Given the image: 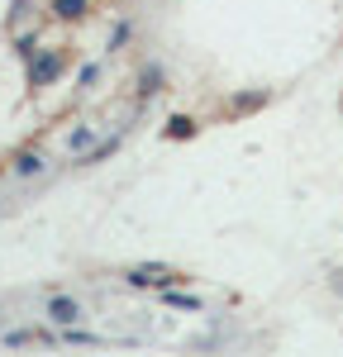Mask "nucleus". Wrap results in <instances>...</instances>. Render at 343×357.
<instances>
[{
  "label": "nucleus",
  "mask_w": 343,
  "mask_h": 357,
  "mask_svg": "<svg viewBox=\"0 0 343 357\" xmlns=\"http://www.w3.org/2000/svg\"><path fill=\"white\" fill-rule=\"evenodd\" d=\"M72 62H77V53H72L67 43H43V48L24 62V91L29 96H43V91L62 86V77L72 72Z\"/></svg>",
  "instance_id": "nucleus-1"
},
{
  "label": "nucleus",
  "mask_w": 343,
  "mask_h": 357,
  "mask_svg": "<svg viewBox=\"0 0 343 357\" xmlns=\"http://www.w3.org/2000/svg\"><path fill=\"white\" fill-rule=\"evenodd\" d=\"M124 286H134V291H172V286H186L191 272H181V267H167V262H134V267H124L119 272Z\"/></svg>",
  "instance_id": "nucleus-2"
},
{
  "label": "nucleus",
  "mask_w": 343,
  "mask_h": 357,
  "mask_svg": "<svg viewBox=\"0 0 343 357\" xmlns=\"http://www.w3.org/2000/svg\"><path fill=\"white\" fill-rule=\"evenodd\" d=\"M162 91H167V67L162 62H143L134 72V110H148Z\"/></svg>",
  "instance_id": "nucleus-3"
},
{
  "label": "nucleus",
  "mask_w": 343,
  "mask_h": 357,
  "mask_svg": "<svg viewBox=\"0 0 343 357\" xmlns=\"http://www.w3.org/2000/svg\"><path fill=\"white\" fill-rule=\"evenodd\" d=\"M267 105H272V91L267 86H243V91H234L224 105H220V114L224 119H248V114L267 110Z\"/></svg>",
  "instance_id": "nucleus-4"
},
{
  "label": "nucleus",
  "mask_w": 343,
  "mask_h": 357,
  "mask_svg": "<svg viewBox=\"0 0 343 357\" xmlns=\"http://www.w3.org/2000/svg\"><path fill=\"white\" fill-rule=\"evenodd\" d=\"M91 10H96V0H48V20L62 29H77L91 20Z\"/></svg>",
  "instance_id": "nucleus-5"
},
{
  "label": "nucleus",
  "mask_w": 343,
  "mask_h": 357,
  "mask_svg": "<svg viewBox=\"0 0 343 357\" xmlns=\"http://www.w3.org/2000/svg\"><path fill=\"white\" fill-rule=\"evenodd\" d=\"M43 314H48V324H57V329H72V324H82L86 305L77 301V296H48Z\"/></svg>",
  "instance_id": "nucleus-6"
},
{
  "label": "nucleus",
  "mask_w": 343,
  "mask_h": 357,
  "mask_svg": "<svg viewBox=\"0 0 343 357\" xmlns=\"http://www.w3.org/2000/svg\"><path fill=\"white\" fill-rule=\"evenodd\" d=\"M43 172H48V153H38V148H20V153L10 158V176H20V181L43 176Z\"/></svg>",
  "instance_id": "nucleus-7"
},
{
  "label": "nucleus",
  "mask_w": 343,
  "mask_h": 357,
  "mask_svg": "<svg viewBox=\"0 0 343 357\" xmlns=\"http://www.w3.org/2000/svg\"><path fill=\"white\" fill-rule=\"evenodd\" d=\"M100 143V129L96 124H77V129H67V138H62V148H67V158H82V153H91Z\"/></svg>",
  "instance_id": "nucleus-8"
},
{
  "label": "nucleus",
  "mask_w": 343,
  "mask_h": 357,
  "mask_svg": "<svg viewBox=\"0 0 343 357\" xmlns=\"http://www.w3.org/2000/svg\"><path fill=\"white\" fill-rule=\"evenodd\" d=\"M158 301L167 305V310H181V314H205V301L191 296L186 286H172V291H158Z\"/></svg>",
  "instance_id": "nucleus-9"
},
{
  "label": "nucleus",
  "mask_w": 343,
  "mask_h": 357,
  "mask_svg": "<svg viewBox=\"0 0 343 357\" xmlns=\"http://www.w3.org/2000/svg\"><path fill=\"white\" fill-rule=\"evenodd\" d=\"M119 143H124V129L100 134V143H96L91 153H82V158H77V167H96V162H105V158H114V153H119Z\"/></svg>",
  "instance_id": "nucleus-10"
},
{
  "label": "nucleus",
  "mask_w": 343,
  "mask_h": 357,
  "mask_svg": "<svg viewBox=\"0 0 343 357\" xmlns=\"http://www.w3.org/2000/svg\"><path fill=\"white\" fill-rule=\"evenodd\" d=\"M196 134H200L196 114H172L167 124H162V138H167V143H186V138H196Z\"/></svg>",
  "instance_id": "nucleus-11"
},
{
  "label": "nucleus",
  "mask_w": 343,
  "mask_h": 357,
  "mask_svg": "<svg viewBox=\"0 0 343 357\" xmlns=\"http://www.w3.org/2000/svg\"><path fill=\"white\" fill-rule=\"evenodd\" d=\"M100 82H105V62H82L72 91H77V96H91V91H100Z\"/></svg>",
  "instance_id": "nucleus-12"
},
{
  "label": "nucleus",
  "mask_w": 343,
  "mask_h": 357,
  "mask_svg": "<svg viewBox=\"0 0 343 357\" xmlns=\"http://www.w3.org/2000/svg\"><path fill=\"white\" fill-rule=\"evenodd\" d=\"M38 48H43V33H38L33 24H29V29H20V33H15V43H10V53L20 57V62H29V57L38 53Z\"/></svg>",
  "instance_id": "nucleus-13"
},
{
  "label": "nucleus",
  "mask_w": 343,
  "mask_h": 357,
  "mask_svg": "<svg viewBox=\"0 0 343 357\" xmlns=\"http://www.w3.org/2000/svg\"><path fill=\"white\" fill-rule=\"evenodd\" d=\"M129 38H134V20H114L110 33H105V53H119V48H129Z\"/></svg>",
  "instance_id": "nucleus-14"
},
{
  "label": "nucleus",
  "mask_w": 343,
  "mask_h": 357,
  "mask_svg": "<svg viewBox=\"0 0 343 357\" xmlns=\"http://www.w3.org/2000/svg\"><path fill=\"white\" fill-rule=\"evenodd\" d=\"M0 343H5V348H24V343H53V333H43V329H10Z\"/></svg>",
  "instance_id": "nucleus-15"
},
{
  "label": "nucleus",
  "mask_w": 343,
  "mask_h": 357,
  "mask_svg": "<svg viewBox=\"0 0 343 357\" xmlns=\"http://www.w3.org/2000/svg\"><path fill=\"white\" fill-rule=\"evenodd\" d=\"M29 10H33V0H10V29H15V33L29 29Z\"/></svg>",
  "instance_id": "nucleus-16"
},
{
  "label": "nucleus",
  "mask_w": 343,
  "mask_h": 357,
  "mask_svg": "<svg viewBox=\"0 0 343 357\" xmlns=\"http://www.w3.org/2000/svg\"><path fill=\"white\" fill-rule=\"evenodd\" d=\"M334 291H343V272H339V276H334Z\"/></svg>",
  "instance_id": "nucleus-17"
}]
</instances>
